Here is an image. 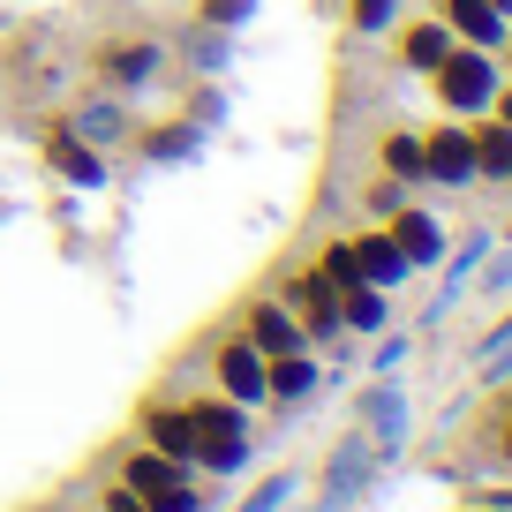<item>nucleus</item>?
Segmentation results:
<instances>
[{
    "label": "nucleus",
    "instance_id": "4be33fe9",
    "mask_svg": "<svg viewBox=\"0 0 512 512\" xmlns=\"http://www.w3.org/2000/svg\"><path fill=\"white\" fill-rule=\"evenodd\" d=\"M196 151H204V128H196V121H174V128H151V136H144V159L151 166H174V159H196Z\"/></svg>",
    "mask_w": 512,
    "mask_h": 512
},
{
    "label": "nucleus",
    "instance_id": "393cba45",
    "mask_svg": "<svg viewBox=\"0 0 512 512\" xmlns=\"http://www.w3.org/2000/svg\"><path fill=\"white\" fill-rule=\"evenodd\" d=\"M294 490H302V482H294L287 467H279V475H264V482H256V490L234 505V512H287V505H294Z\"/></svg>",
    "mask_w": 512,
    "mask_h": 512
},
{
    "label": "nucleus",
    "instance_id": "4c0bfd02",
    "mask_svg": "<svg viewBox=\"0 0 512 512\" xmlns=\"http://www.w3.org/2000/svg\"><path fill=\"white\" fill-rule=\"evenodd\" d=\"M497 8H505V16H512V0H497Z\"/></svg>",
    "mask_w": 512,
    "mask_h": 512
},
{
    "label": "nucleus",
    "instance_id": "dca6fc26",
    "mask_svg": "<svg viewBox=\"0 0 512 512\" xmlns=\"http://www.w3.org/2000/svg\"><path fill=\"white\" fill-rule=\"evenodd\" d=\"M128 490L136 497H159V490H174V482H189V460H174V452H159V445H144V452H128Z\"/></svg>",
    "mask_w": 512,
    "mask_h": 512
},
{
    "label": "nucleus",
    "instance_id": "cd10ccee",
    "mask_svg": "<svg viewBox=\"0 0 512 512\" xmlns=\"http://www.w3.org/2000/svg\"><path fill=\"white\" fill-rule=\"evenodd\" d=\"M204 23L211 31H241V23H256V0H204Z\"/></svg>",
    "mask_w": 512,
    "mask_h": 512
},
{
    "label": "nucleus",
    "instance_id": "a878e982",
    "mask_svg": "<svg viewBox=\"0 0 512 512\" xmlns=\"http://www.w3.org/2000/svg\"><path fill=\"white\" fill-rule=\"evenodd\" d=\"M347 23L362 38H384L392 23H400V0H347Z\"/></svg>",
    "mask_w": 512,
    "mask_h": 512
},
{
    "label": "nucleus",
    "instance_id": "423d86ee",
    "mask_svg": "<svg viewBox=\"0 0 512 512\" xmlns=\"http://www.w3.org/2000/svg\"><path fill=\"white\" fill-rule=\"evenodd\" d=\"M384 234H392V249L407 256V272H430V264H445V226H437L422 204H400L392 219H384Z\"/></svg>",
    "mask_w": 512,
    "mask_h": 512
},
{
    "label": "nucleus",
    "instance_id": "72a5a7b5",
    "mask_svg": "<svg viewBox=\"0 0 512 512\" xmlns=\"http://www.w3.org/2000/svg\"><path fill=\"white\" fill-rule=\"evenodd\" d=\"M505 339H512V309H505V317H497V324H482V339H475V354H490V347H505Z\"/></svg>",
    "mask_w": 512,
    "mask_h": 512
},
{
    "label": "nucleus",
    "instance_id": "39448f33",
    "mask_svg": "<svg viewBox=\"0 0 512 512\" xmlns=\"http://www.w3.org/2000/svg\"><path fill=\"white\" fill-rule=\"evenodd\" d=\"M241 339H249L256 354H264V362H272V354H302L309 347V332H302V317H294L287 302H249V317H241Z\"/></svg>",
    "mask_w": 512,
    "mask_h": 512
},
{
    "label": "nucleus",
    "instance_id": "473e14b6",
    "mask_svg": "<svg viewBox=\"0 0 512 512\" xmlns=\"http://www.w3.org/2000/svg\"><path fill=\"white\" fill-rule=\"evenodd\" d=\"M98 505H106V512H151V505H144V497L128 490V482H113V490H106V497H98Z\"/></svg>",
    "mask_w": 512,
    "mask_h": 512
},
{
    "label": "nucleus",
    "instance_id": "412c9836",
    "mask_svg": "<svg viewBox=\"0 0 512 512\" xmlns=\"http://www.w3.org/2000/svg\"><path fill=\"white\" fill-rule=\"evenodd\" d=\"M467 136H475V174L505 181L512 174V128L505 121H482V128H467Z\"/></svg>",
    "mask_w": 512,
    "mask_h": 512
},
{
    "label": "nucleus",
    "instance_id": "c85d7f7f",
    "mask_svg": "<svg viewBox=\"0 0 512 512\" xmlns=\"http://www.w3.org/2000/svg\"><path fill=\"white\" fill-rule=\"evenodd\" d=\"M400 204H407V181H392V174H384L377 189L362 196V211H369V219H392V211H400Z\"/></svg>",
    "mask_w": 512,
    "mask_h": 512
},
{
    "label": "nucleus",
    "instance_id": "f8f14e48",
    "mask_svg": "<svg viewBox=\"0 0 512 512\" xmlns=\"http://www.w3.org/2000/svg\"><path fill=\"white\" fill-rule=\"evenodd\" d=\"M490 249H497V234H490V226H475V234L460 241V256H452V264H445V287H437V302H430V317H422V324H445V309L460 302L467 287H475V264H482V256H490Z\"/></svg>",
    "mask_w": 512,
    "mask_h": 512
},
{
    "label": "nucleus",
    "instance_id": "6ab92c4d",
    "mask_svg": "<svg viewBox=\"0 0 512 512\" xmlns=\"http://www.w3.org/2000/svg\"><path fill=\"white\" fill-rule=\"evenodd\" d=\"M384 324H392V309H384V287H347V294H339V332L377 339Z\"/></svg>",
    "mask_w": 512,
    "mask_h": 512
},
{
    "label": "nucleus",
    "instance_id": "aec40b11",
    "mask_svg": "<svg viewBox=\"0 0 512 512\" xmlns=\"http://www.w3.org/2000/svg\"><path fill=\"white\" fill-rule=\"evenodd\" d=\"M106 76H113V91H144V83L159 76V46H113Z\"/></svg>",
    "mask_w": 512,
    "mask_h": 512
},
{
    "label": "nucleus",
    "instance_id": "0eeeda50",
    "mask_svg": "<svg viewBox=\"0 0 512 512\" xmlns=\"http://www.w3.org/2000/svg\"><path fill=\"white\" fill-rule=\"evenodd\" d=\"M437 16H445V31L460 38V46H482V53L512 46V16L497 8V0H445Z\"/></svg>",
    "mask_w": 512,
    "mask_h": 512
},
{
    "label": "nucleus",
    "instance_id": "b1692460",
    "mask_svg": "<svg viewBox=\"0 0 512 512\" xmlns=\"http://www.w3.org/2000/svg\"><path fill=\"white\" fill-rule=\"evenodd\" d=\"M317 279H324L332 294L369 287V279H362V264H354V241H324V256H317Z\"/></svg>",
    "mask_w": 512,
    "mask_h": 512
},
{
    "label": "nucleus",
    "instance_id": "2f4dec72",
    "mask_svg": "<svg viewBox=\"0 0 512 512\" xmlns=\"http://www.w3.org/2000/svg\"><path fill=\"white\" fill-rule=\"evenodd\" d=\"M490 256H497V264L482 272V287H490V294H512V241H505V249H490Z\"/></svg>",
    "mask_w": 512,
    "mask_h": 512
},
{
    "label": "nucleus",
    "instance_id": "7ed1b4c3",
    "mask_svg": "<svg viewBox=\"0 0 512 512\" xmlns=\"http://www.w3.org/2000/svg\"><path fill=\"white\" fill-rule=\"evenodd\" d=\"M354 422H362V437L377 445V460H400L407 430H415V415H407V392H400V384H384V377L354 392Z\"/></svg>",
    "mask_w": 512,
    "mask_h": 512
},
{
    "label": "nucleus",
    "instance_id": "c756f323",
    "mask_svg": "<svg viewBox=\"0 0 512 512\" xmlns=\"http://www.w3.org/2000/svg\"><path fill=\"white\" fill-rule=\"evenodd\" d=\"M151 512H204V490L196 482H174V490H159V497H144Z\"/></svg>",
    "mask_w": 512,
    "mask_h": 512
},
{
    "label": "nucleus",
    "instance_id": "58836bf2",
    "mask_svg": "<svg viewBox=\"0 0 512 512\" xmlns=\"http://www.w3.org/2000/svg\"><path fill=\"white\" fill-rule=\"evenodd\" d=\"M482 512H490V505H482Z\"/></svg>",
    "mask_w": 512,
    "mask_h": 512
},
{
    "label": "nucleus",
    "instance_id": "f3484780",
    "mask_svg": "<svg viewBox=\"0 0 512 512\" xmlns=\"http://www.w3.org/2000/svg\"><path fill=\"white\" fill-rule=\"evenodd\" d=\"M68 128H76L83 144L106 151V144H121V136H128V113H121V98H83V106L68 113Z\"/></svg>",
    "mask_w": 512,
    "mask_h": 512
},
{
    "label": "nucleus",
    "instance_id": "7c9ffc66",
    "mask_svg": "<svg viewBox=\"0 0 512 512\" xmlns=\"http://www.w3.org/2000/svg\"><path fill=\"white\" fill-rule=\"evenodd\" d=\"M475 377L482 384H512V339H505V347H490V354H475Z\"/></svg>",
    "mask_w": 512,
    "mask_h": 512
},
{
    "label": "nucleus",
    "instance_id": "ea45409f",
    "mask_svg": "<svg viewBox=\"0 0 512 512\" xmlns=\"http://www.w3.org/2000/svg\"><path fill=\"white\" fill-rule=\"evenodd\" d=\"M505 241H512V234H505Z\"/></svg>",
    "mask_w": 512,
    "mask_h": 512
},
{
    "label": "nucleus",
    "instance_id": "9d476101",
    "mask_svg": "<svg viewBox=\"0 0 512 512\" xmlns=\"http://www.w3.org/2000/svg\"><path fill=\"white\" fill-rule=\"evenodd\" d=\"M317 384H324V369H317V354H272L264 362V400L272 407H302V400H317Z\"/></svg>",
    "mask_w": 512,
    "mask_h": 512
},
{
    "label": "nucleus",
    "instance_id": "c9c22d12",
    "mask_svg": "<svg viewBox=\"0 0 512 512\" xmlns=\"http://www.w3.org/2000/svg\"><path fill=\"white\" fill-rule=\"evenodd\" d=\"M475 505H490V512H512V490H482Z\"/></svg>",
    "mask_w": 512,
    "mask_h": 512
},
{
    "label": "nucleus",
    "instance_id": "e433bc0d",
    "mask_svg": "<svg viewBox=\"0 0 512 512\" xmlns=\"http://www.w3.org/2000/svg\"><path fill=\"white\" fill-rule=\"evenodd\" d=\"M490 113H497V121L512 128V91H497V98H490Z\"/></svg>",
    "mask_w": 512,
    "mask_h": 512
},
{
    "label": "nucleus",
    "instance_id": "f704fd0d",
    "mask_svg": "<svg viewBox=\"0 0 512 512\" xmlns=\"http://www.w3.org/2000/svg\"><path fill=\"white\" fill-rule=\"evenodd\" d=\"M497 460H505V467H512V415H505V422H497Z\"/></svg>",
    "mask_w": 512,
    "mask_h": 512
},
{
    "label": "nucleus",
    "instance_id": "9b49d317",
    "mask_svg": "<svg viewBox=\"0 0 512 512\" xmlns=\"http://www.w3.org/2000/svg\"><path fill=\"white\" fill-rule=\"evenodd\" d=\"M219 392H226L234 407H264V354H256L241 332L219 347Z\"/></svg>",
    "mask_w": 512,
    "mask_h": 512
},
{
    "label": "nucleus",
    "instance_id": "bb28decb",
    "mask_svg": "<svg viewBox=\"0 0 512 512\" xmlns=\"http://www.w3.org/2000/svg\"><path fill=\"white\" fill-rule=\"evenodd\" d=\"M407 354H415V332H377L369 369H377V377H392V369H407Z\"/></svg>",
    "mask_w": 512,
    "mask_h": 512
},
{
    "label": "nucleus",
    "instance_id": "a19ab883",
    "mask_svg": "<svg viewBox=\"0 0 512 512\" xmlns=\"http://www.w3.org/2000/svg\"><path fill=\"white\" fill-rule=\"evenodd\" d=\"M505 181H512V174H505Z\"/></svg>",
    "mask_w": 512,
    "mask_h": 512
},
{
    "label": "nucleus",
    "instance_id": "2eb2a0df",
    "mask_svg": "<svg viewBox=\"0 0 512 512\" xmlns=\"http://www.w3.org/2000/svg\"><path fill=\"white\" fill-rule=\"evenodd\" d=\"M144 445H159V452L196 467V415L189 407H144Z\"/></svg>",
    "mask_w": 512,
    "mask_h": 512
},
{
    "label": "nucleus",
    "instance_id": "5701e85b",
    "mask_svg": "<svg viewBox=\"0 0 512 512\" xmlns=\"http://www.w3.org/2000/svg\"><path fill=\"white\" fill-rule=\"evenodd\" d=\"M377 166H384L392 181H430V166H422V136H407V128H392V136H384Z\"/></svg>",
    "mask_w": 512,
    "mask_h": 512
},
{
    "label": "nucleus",
    "instance_id": "6e6552de",
    "mask_svg": "<svg viewBox=\"0 0 512 512\" xmlns=\"http://www.w3.org/2000/svg\"><path fill=\"white\" fill-rule=\"evenodd\" d=\"M422 166H430L437 189H467L475 181V136H467V121H445L437 136H422Z\"/></svg>",
    "mask_w": 512,
    "mask_h": 512
},
{
    "label": "nucleus",
    "instance_id": "1a4fd4ad",
    "mask_svg": "<svg viewBox=\"0 0 512 512\" xmlns=\"http://www.w3.org/2000/svg\"><path fill=\"white\" fill-rule=\"evenodd\" d=\"M46 166L68 181V189H106V151L83 144L76 128H53V136H46Z\"/></svg>",
    "mask_w": 512,
    "mask_h": 512
},
{
    "label": "nucleus",
    "instance_id": "4468645a",
    "mask_svg": "<svg viewBox=\"0 0 512 512\" xmlns=\"http://www.w3.org/2000/svg\"><path fill=\"white\" fill-rule=\"evenodd\" d=\"M279 302H287V309H302V317H309V324H302L309 339H339V294L324 287L317 272H309V279H294V287L279 294Z\"/></svg>",
    "mask_w": 512,
    "mask_h": 512
},
{
    "label": "nucleus",
    "instance_id": "f257e3e1",
    "mask_svg": "<svg viewBox=\"0 0 512 512\" xmlns=\"http://www.w3.org/2000/svg\"><path fill=\"white\" fill-rule=\"evenodd\" d=\"M430 83H437V98H445L452 121H475V113H490V98L505 91V83H497V53H482V46H452L445 61L430 68Z\"/></svg>",
    "mask_w": 512,
    "mask_h": 512
},
{
    "label": "nucleus",
    "instance_id": "f03ea898",
    "mask_svg": "<svg viewBox=\"0 0 512 512\" xmlns=\"http://www.w3.org/2000/svg\"><path fill=\"white\" fill-rule=\"evenodd\" d=\"M196 467H211V475H241L249 467V407L234 400H196Z\"/></svg>",
    "mask_w": 512,
    "mask_h": 512
},
{
    "label": "nucleus",
    "instance_id": "ddd939ff",
    "mask_svg": "<svg viewBox=\"0 0 512 512\" xmlns=\"http://www.w3.org/2000/svg\"><path fill=\"white\" fill-rule=\"evenodd\" d=\"M354 264H362V279H369V287H384V294L415 279V272H407V256L392 249V234H384V226H369V234H354Z\"/></svg>",
    "mask_w": 512,
    "mask_h": 512
},
{
    "label": "nucleus",
    "instance_id": "a211bd4d",
    "mask_svg": "<svg viewBox=\"0 0 512 512\" xmlns=\"http://www.w3.org/2000/svg\"><path fill=\"white\" fill-rule=\"evenodd\" d=\"M452 46H460V38L445 31V16H430V23H407V38H400V61L415 68V76H430V68L445 61Z\"/></svg>",
    "mask_w": 512,
    "mask_h": 512
},
{
    "label": "nucleus",
    "instance_id": "20e7f679",
    "mask_svg": "<svg viewBox=\"0 0 512 512\" xmlns=\"http://www.w3.org/2000/svg\"><path fill=\"white\" fill-rule=\"evenodd\" d=\"M369 475H377V445H369L362 430H347V437H339V452L324 460V505L317 512H354V505H362V490H369Z\"/></svg>",
    "mask_w": 512,
    "mask_h": 512
}]
</instances>
